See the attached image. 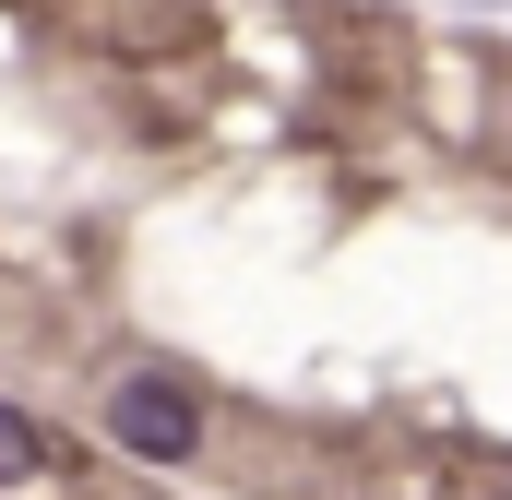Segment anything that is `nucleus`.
Returning a JSON list of instances; mask_svg holds the SVG:
<instances>
[{"label": "nucleus", "mask_w": 512, "mask_h": 500, "mask_svg": "<svg viewBox=\"0 0 512 500\" xmlns=\"http://www.w3.org/2000/svg\"><path fill=\"white\" fill-rule=\"evenodd\" d=\"M36 465H48V429L0 405V489H12V477H36Z\"/></svg>", "instance_id": "f03ea898"}, {"label": "nucleus", "mask_w": 512, "mask_h": 500, "mask_svg": "<svg viewBox=\"0 0 512 500\" xmlns=\"http://www.w3.org/2000/svg\"><path fill=\"white\" fill-rule=\"evenodd\" d=\"M108 441L143 453V465H191V453H203V405H191V381L131 370L120 393H108Z\"/></svg>", "instance_id": "f257e3e1"}]
</instances>
